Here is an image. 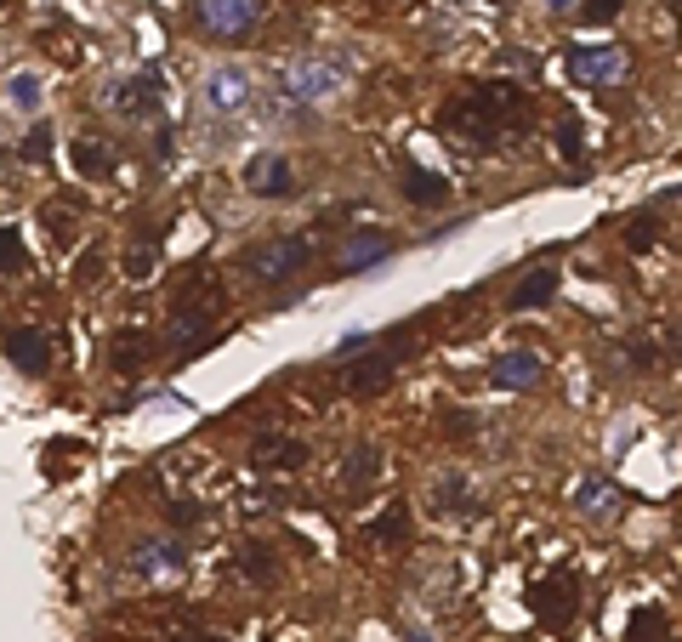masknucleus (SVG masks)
Wrapping results in <instances>:
<instances>
[{
  "mask_svg": "<svg viewBox=\"0 0 682 642\" xmlns=\"http://www.w3.org/2000/svg\"><path fill=\"white\" fill-rule=\"evenodd\" d=\"M518 120H529V91L512 86V80H483V86L461 91L455 103L438 114V126L455 131L461 148H478V154H490L495 137L507 126H518Z\"/></svg>",
  "mask_w": 682,
  "mask_h": 642,
  "instance_id": "1",
  "label": "nucleus"
},
{
  "mask_svg": "<svg viewBox=\"0 0 682 642\" xmlns=\"http://www.w3.org/2000/svg\"><path fill=\"white\" fill-rule=\"evenodd\" d=\"M222 308H228L222 284H205V279L182 284L177 302H171V324H166L171 348H177V353H200V348H205V324H211Z\"/></svg>",
  "mask_w": 682,
  "mask_h": 642,
  "instance_id": "2",
  "label": "nucleus"
},
{
  "mask_svg": "<svg viewBox=\"0 0 682 642\" xmlns=\"http://www.w3.org/2000/svg\"><path fill=\"white\" fill-rule=\"evenodd\" d=\"M313 262V239L308 233H279V239H262L251 244L245 257H239V268H245L257 284H290L302 268Z\"/></svg>",
  "mask_w": 682,
  "mask_h": 642,
  "instance_id": "3",
  "label": "nucleus"
},
{
  "mask_svg": "<svg viewBox=\"0 0 682 642\" xmlns=\"http://www.w3.org/2000/svg\"><path fill=\"white\" fill-rule=\"evenodd\" d=\"M529 614L541 620L546 631H569L580 620V574L574 569H546L541 580L529 585Z\"/></svg>",
  "mask_w": 682,
  "mask_h": 642,
  "instance_id": "4",
  "label": "nucleus"
},
{
  "mask_svg": "<svg viewBox=\"0 0 682 642\" xmlns=\"http://www.w3.org/2000/svg\"><path fill=\"white\" fill-rule=\"evenodd\" d=\"M410 348H415V335H410V330H399V335H393V348L348 359V375H341V381H348L353 399H381V392L399 381V364H404V353H410Z\"/></svg>",
  "mask_w": 682,
  "mask_h": 642,
  "instance_id": "5",
  "label": "nucleus"
},
{
  "mask_svg": "<svg viewBox=\"0 0 682 642\" xmlns=\"http://www.w3.org/2000/svg\"><path fill=\"white\" fill-rule=\"evenodd\" d=\"M193 18L217 40H239L262 23V0H193Z\"/></svg>",
  "mask_w": 682,
  "mask_h": 642,
  "instance_id": "6",
  "label": "nucleus"
},
{
  "mask_svg": "<svg viewBox=\"0 0 682 642\" xmlns=\"http://www.w3.org/2000/svg\"><path fill=\"white\" fill-rule=\"evenodd\" d=\"M109 103H114L126 120H149V114H160V103H166V74H160L154 63L137 69L131 80L109 86Z\"/></svg>",
  "mask_w": 682,
  "mask_h": 642,
  "instance_id": "7",
  "label": "nucleus"
},
{
  "mask_svg": "<svg viewBox=\"0 0 682 642\" xmlns=\"http://www.w3.org/2000/svg\"><path fill=\"white\" fill-rule=\"evenodd\" d=\"M563 63H569V74L580 86H614L625 74V52H620V46H569Z\"/></svg>",
  "mask_w": 682,
  "mask_h": 642,
  "instance_id": "8",
  "label": "nucleus"
},
{
  "mask_svg": "<svg viewBox=\"0 0 682 642\" xmlns=\"http://www.w3.org/2000/svg\"><path fill=\"white\" fill-rule=\"evenodd\" d=\"M200 97H205V109H211V114H239V109H245L251 97H257V86H251V74H245V69L222 63V69H211V74H205Z\"/></svg>",
  "mask_w": 682,
  "mask_h": 642,
  "instance_id": "9",
  "label": "nucleus"
},
{
  "mask_svg": "<svg viewBox=\"0 0 682 642\" xmlns=\"http://www.w3.org/2000/svg\"><path fill=\"white\" fill-rule=\"evenodd\" d=\"M251 461H257L262 472H302V467H308V443H302L297 432H257Z\"/></svg>",
  "mask_w": 682,
  "mask_h": 642,
  "instance_id": "10",
  "label": "nucleus"
},
{
  "mask_svg": "<svg viewBox=\"0 0 682 642\" xmlns=\"http://www.w3.org/2000/svg\"><path fill=\"white\" fill-rule=\"evenodd\" d=\"M245 188L257 200H290V193H297V171H290L284 154H257L245 165Z\"/></svg>",
  "mask_w": 682,
  "mask_h": 642,
  "instance_id": "11",
  "label": "nucleus"
},
{
  "mask_svg": "<svg viewBox=\"0 0 682 642\" xmlns=\"http://www.w3.org/2000/svg\"><path fill=\"white\" fill-rule=\"evenodd\" d=\"M541 353H529V348H512V353H501L495 364H490V387H501V392H534L541 387Z\"/></svg>",
  "mask_w": 682,
  "mask_h": 642,
  "instance_id": "12",
  "label": "nucleus"
},
{
  "mask_svg": "<svg viewBox=\"0 0 682 642\" xmlns=\"http://www.w3.org/2000/svg\"><path fill=\"white\" fill-rule=\"evenodd\" d=\"M558 268H529L518 284H512V295H507V302L518 308V313H541V308H552L558 302Z\"/></svg>",
  "mask_w": 682,
  "mask_h": 642,
  "instance_id": "13",
  "label": "nucleus"
},
{
  "mask_svg": "<svg viewBox=\"0 0 682 642\" xmlns=\"http://www.w3.org/2000/svg\"><path fill=\"white\" fill-rule=\"evenodd\" d=\"M399 182H404V200L421 205V211H427V205H450V177H444V171H427V165L404 160Z\"/></svg>",
  "mask_w": 682,
  "mask_h": 642,
  "instance_id": "14",
  "label": "nucleus"
},
{
  "mask_svg": "<svg viewBox=\"0 0 682 642\" xmlns=\"http://www.w3.org/2000/svg\"><path fill=\"white\" fill-rule=\"evenodd\" d=\"M7 359L29 375H46V364H52V341H46V330L23 324V330H7Z\"/></svg>",
  "mask_w": 682,
  "mask_h": 642,
  "instance_id": "15",
  "label": "nucleus"
},
{
  "mask_svg": "<svg viewBox=\"0 0 682 642\" xmlns=\"http://www.w3.org/2000/svg\"><path fill=\"white\" fill-rule=\"evenodd\" d=\"M335 80H341L335 63H297L284 74V91L297 97V103H324V97L335 91Z\"/></svg>",
  "mask_w": 682,
  "mask_h": 642,
  "instance_id": "16",
  "label": "nucleus"
},
{
  "mask_svg": "<svg viewBox=\"0 0 682 642\" xmlns=\"http://www.w3.org/2000/svg\"><path fill=\"white\" fill-rule=\"evenodd\" d=\"M109 359H114V370H120V375H142V370H149V359H154V335L142 330V324L120 330V335H114V348H109Z\"/></svg>",
  "mask_w": 682,
  "mask_h": 642,
  "instance_id": "17",
  "label": "nucleus"
},
{
  "mask_svg": "<svg viewBox=\"0 0 682 642\" xmlns=\"http://www.w3.org/2000/svg\"><path fill=\"white\" fill-rule=\"evenodd\" d=\"M375 478H381V450L375 443H353L348 461H341V489H348V495H370Z\"/></svg>",
  "mask_w": 682,
  "mask_h": 642,
  "instance_id": "18",
  "label": "nucleus"
},
{
  "mask_svg": "<svg viewBox=\"0 0 682 642\" xmlns=\"http://www.w3.org/2000/svg\"><path fill=\"white\" fill-rule=\"evenodd\" d=\"M574 512H580V518H592V523L614 518V512H620V489H614L609 478H586V483L574 489Z\"/></svg>",
  "mask_w": 682,
  "mask_h": 642,
  "instance_id": "19",
  "label": "nucleus"
},
{
  "mask_svg": "<svg viewBox=\"0 0 682 642\" xmlns=\"http://www.w3.org/2000/svg\"><path fill=\"white\" fill-rule=\"evenodd\" d=\"M432 501L444 506L450 518H472L478 512V495H472V483H467V472H444L438 478V489H432Z\"/></svg>",
  "mask_w": 682,
  "mask_h": 642,
  "instance_id": "20",
  "label": "nucleus"
},
{
  "mask_svg": "<svg viewBox=\"0 0 682 642\" xmlns=\"http://www.w3.org/2000/svg\"><path fill=\"white\" fill-rule=\"evenodd\" d=\"M239 574H251L257 585H273L279 580V558L262 546V540H245V546H239Z\"/></svg>",
  "mask_w": 682,
  "mask_h": 642,
  "instance_id": "21",
  "label": "nucleus"
},
{
  "mask_svg": "<svg viewBox=\"0 0 682 642\" xmlns=\"http://www.w3.org/2000/svg\"><path fill=\"white\" fill-rule=\"evenodd\" d=\"M69 160L80 165V177H109V171H114V154H109L103 142H91V137L69 142Z\"/></svg>",
  "mask_w": 682,
  "mask_h": 642,
  "instance_id": "22",
  "label": "nucleus"
},
{
  "mask_svg": "<svg viewBox=\"0 0 682 642\" xmlns=\"http://www.w3.org/2000/svg\"><path fill=\"white\" fill-rule=\"evenodd\" d=\"M370 540H387V546H404V540H410V506H404V501H393V506H387V512L370 523Z\"/></svg>",
  "mask_w": 682,
  "mask_h": 642,
  "instance_id": "23",
  "label": "nucleus"
},
{
  "mask_svg": "<svg viewBox=\"0 0 682 642\" xmlns=\"http://www.w3.org/2000/svg\"><path fill=\"white\" fill-rule=\"evenodd\" d=\"M654 244H660V222H654V211H638V217L625 222V251L631 257H649Z\"/></svg>",
  "mask_w": 682,
  "mask_h": 642,
  "instance_id": "24",
  "label": "nucleus"
},
{
  "mask_svg": "<svg viewBox=\"0 0 682 642\" xmlns=\"http://www.w3.org/2000/svg\"><path fill=\"white\" fill-rule=\"evenodd\" d=\"M665 636H671V620L660 609H638L625 625V642H665Z\"/></svg>",
  "mask_w": 682,
  "mask_h": 642,
  "instance_id": "25",
  "label": "nucleus"
},
{
  "mask_svg": "<svg viewBox=\"0 0 682 642\" xmlns=\"http://www.w3.org/2000/svg\"><path fill=\"white\" fill-rule=\"evenodd\" d=\"M177 563H182V546H177V540H160V546H154V540H142V546H137V569H142V574L177 569Z\"/></svg>",
  "mask_w": 682,
  "mask_h": 642,
  "instance_id": "26",
  "label": "nucleus"
},
{
  "mask_svg": "<svg viewBox=\"0 0 682 642\" xmlns=\"http://www.w3.org/2000/svg\"><path fill=\"white\" fill-rule=\"evenodd\" d=\"M381 257H387V239H364V233H359V239H353V251H348V257H341V273H359V268H375Z\"/></svg>",
  "mask_w": 682,
  "mask_h": 642,
  "instance_id": "27",
  "label": "nucleus"
},
{
  "mask_svg": "<svg viewBox=\"0 0 682 642\" xmlns=\"http://www.w3.org/2000/svg\"><path fill=\"white\" fill-rule=\"evenodd\" d=\"M0 273H29V251L18 228H0Z\"/></svg>",
  "mask_w": 682,
  "mask_h": 642,
  "instance_id": "28",
  "label": "nucleus"
},
{
  "mask_svg": "<svg viewBox=\"0 0 682 642\" xmlns=\"http://www.w3.org/2000/svg\"><path fill=\"white\" fill-rule=\"evenodd\" d=\"M558 154H563V160H586V131H580L574 114L558 120Z\"/></svg>",
  "mask_w": 682,
  "mask_h": 642,
  "instance_id": "29",
  "label": "nucleus"
},
{
  "mask_svg": "<svg viewBox=\"0 0 682 642\" xmlns=\"http://www.w3.org/2000/svg\"><path fill=\"white\" fill-rule=\"evenodd\" d=\"M12 109H23V114H34L40 109V74H12Z\"/></svg>",
  "mask_w": 682,
  "mask_h": 642,
  "instance_id": "30",
  "label": "nucleus"
},
{
  "mask_svg": "<svg viewBox=\"0 0 682 642\" xmlns=\"http://www.w3.org/2000/svg\"><path fill=\"white\" fill-rule=\"evenodd\" d=\"M625 359L638 364V370H654V364H660V348H654V335H631V341H625Z\"/></svg>",
  "mask_w": 682,
  "mask_h": 642,
  "instance_id": "31",
  "label": "nucleus"
},
{
  "mask_svg": "<svg viewBox=\"0 0 682 642\" xmlns=\"http://www.w3.org/2000/svg\"><path fill=\"white\" fill-rule=\"evenodd\" d=\"M620 7H625V0H580V18H586V23H614Z\"/></svg>",
  "mask_w": 682,
  "mask_h": 642,
  "instance_id": "32",
  "label": "nucleus"
},
{
  "mask_svg": "<svg viewBox=\"0 0 682 642\" xmlns=\"http://www.w3.org/2000/svg\"><path fill=\"white\" fill-rule=\"evenodd\" d=\"M46 228H52L58 244H69V239H74V211L63 217V205H46Z\"/></svg>",
  "mask_w": 682,
  "mask_h": 642,
  "instance_id": "33",
  "label": "nucleus"
},
{
  "mask_svg": "<svg viewBox=\"0 0 682 642\" xmlns=\"http://www.w3.org/2000/svg\"><path fill=\"white\" fill-rule=\"evenodd\" d=\"M23 154H29V160H46V154H52V131L34 126V131H29V142H23Z\"/></svg>",
  "mask_w": 682,
  "mask_h": 642,
  "instance_id": "34",
  "label": "nucleus"
},
{
  "mask_svg": "<svg viewBox=\"0 0 682 642\" xmlns=\"http://www.w3.org/2000/svg\"><path fill=\"white\" fill-rule=\"evenodd\" d=\"M126 273H131V279H149V273H154V251H131V257H126Z\"/></svg>",
  "mask_w": 682,
  "mask_h": 642,
  "instance_id": "35",
  "label": "nucleus"
},
{
  "mask_svg": "<svg viewBox=\"0 0 682 642\" xmlns=\"http://www.w3.org/2000/svg\"><path fill=\"white\" fill-rule=\"evenodd\" d=\"M97 268H103V251H86V257H80V268H74V284H91V279H97Z\"/></svg>",
  "mask_w": 682,
  "mask_h": 642,
  "instance_id": "36",
  "label": "nucleus"
},
{
  "mask_svg": "<svg viewBox=\"0 0 682 642\" xmlns=\"http://www.w3.org/2000/svg\"><path fill=\"white\" fill-rule=\"evenodd\" d=\"M171 523H177V529L200 523V506H193V501H177V506H171Z\"/></svg>",
  "mask_w": 682,
  "mask_h": 642,
  "instance_id": "37",
  "label": "nucleus"
},
{
  "mask_svg": "<svg viewBox=\"0 0 682 642\" xmlns=\"http://www.w3.org/2000/svg\"><path fill=\"white\" fill-rule=\"evenodd\" d=\"M501 63H507V69H523V74H529V69H534V58H529V52H523V46H512V52H507V58H501Z\"/></svg>",
  "mask_w": 682,
  "mask_h": 642,
  "instance_id": "38",
  "label": "nucleus"
},
{
  "mask_svg": "<svg viewBox=\"0 0 682 642\" xmlns=\"http://www.w3.org/2000/svg\"><path fill=\"white\" fill-rule=\"evenodd\" d=\"M444 432H450V438H467L472 421H461V410H450V415H444Z\"/></svg>",
  "mask_w": 682,
  "mask_h": 642,
  "instance_id": "39",
  "label": "nucleus"
},
{
  "mask_svg": "<svg viewBox=\"0 0 682 642\" xmlns=\"http://www.w3.org/2000/svg\"><path fill=\"white\" fill-rule=\"evenodd\" d=\"M671 359H682V324L671 330Z\"/></svg>",
  "mask_w": 682,
  "mask_h": 642,
  "instance_id": "40",
  "label": "nucleus"
},
{
  "mask_svg": "<svg viewBox=\"0 0 682 642\" xmlns=\"http://www.w3.org/2000/svg\"><path fill=\"white\" fill-rule=\"evenodd\" d=\"M552 12H569V0H552Z\"/></svg>",
  "mask_w": 682,
  "mask_h": 642,
  "instance_id": "41",
  "label": "nucleus"
},
{
  "mask_svg": "<svg viewBox=\"0 0 682 642\" xmlns=\"http://www.w3.org/2000/svg\"><path fill=\"white\" fill-rule=\"evenodd\" d=\"M490 7H507V0H490Z\"/></svg>",
  "mask_w": 682,
  "mask_h": 642,
  "instance_id": "42",
  "label": "nucleus"
},
{
  "mask_svg": "<svg viewBox=\"0 0 682 642\" xmlns=\"http://www.w3.org/2000/svg\"><path fill=\"white\" fill-rule=\"evenodd\" d=\"M0 7H7V0H0Z\"/></svg>",
  "mask_w": 682,
  "mask_h": 642,
  "instance_id": "43",
  "label": "nucleus"
}]
</instances>
